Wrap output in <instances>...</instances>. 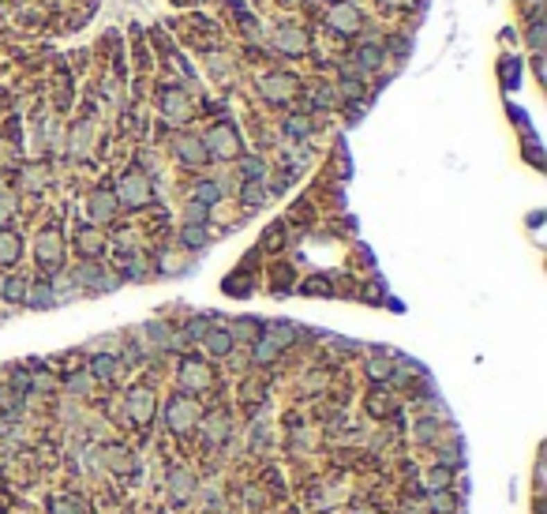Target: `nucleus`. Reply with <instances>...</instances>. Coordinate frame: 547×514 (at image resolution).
Returning <instances> with one entry per match:
<instances>
[{"mask_svg":"<svg viewBox=\"0 0 547 514\" xmlns=\"http://www.w3.org/2000/svg\"><path fill=\"white\" fill-rule=\"evenodd\" d=\"M199 420H202V409H199V402L191 398V394H173V398L165 402V428H169L173 436L196 432Z\"/></svg>","mask_w":547,"mask_h":514,"instance_id":"f257e3e1","label":"nucleus"},{"mask_svg":"<svg viewBox=\"0 0 547 514\" xmlns=\"http://www.w3.org/2000/svg\"><path fill=\"white\" fill-rule=\"evenodd\" d=\"M202 146H207V158H218V162H233L240 158V151H244V143H240V132L229 121L214 124L207 135H199Z\"/></svg>","mask_w":547,"mask_h":514,"instance_id":"f03ea898","label":"nucleus"},{"mask_svg":"<svg viewBox=\"0 0 547 514\" xmlns=\"http://www.w3.org/2000/svg\"><path fill=\"white\" fill-rule=\"evenodd\" d=\"M116 203L120 207H128V210H139V207H146L150 203V196H154V188H150V177L146 173H139V169H128L124 177L116 180Z\"/></svg>","mask_w":547,"mask_h":514,"instance_id":"7ed1b4c3","label":"nucleus"},{"mask_svg":"<svg viewBox=\"0 0 547 514\" xmlns=\"http://www.w3.org/2000/svg\"><path fill=\"white\" fill-rule=\"evenodd\" d=\"M71 278H76V286H79L83 293H113V289L120 286V278H116V274H113V271H105L98 259L79 263Z\"/></svg>","mask_w":547,"mask_h":514,"instance_id":"20e7f679","label":"nucleus"},{"mask_svg":"<svg viewBox=\"0 0 547 514\" xmlns=\"http://www.w3.org/2000/svg\"><path fill=\"white\" fill-rule=\"evenodd\" d=\"M124 409H128V420H132V425L146 428L157 413V394L150 387H132L128 398H124Z\"/></svg>","mask_w":547,"mask_h":514,"instance_id":"39448f33","label":"nucleus"},{"mask_svg":"<svg viewBox=\"0 0 547 514\" xmlns=\"http://www.w3.org/2000/svg\"><path fill=\"white\" fill-rule=\"evenodd\" d=\"M34 259H38L45 271L60 267L64 263V237H60V229H42L38 241H34Z\"/></svg>","mask_w":547,"mask_h":514,"instance_id":"423d86ee","label":"nucleus"},{"mask_svg":"<svg viewBox=\"0 0 547 514\" xmlns=\"http://www.w3.org/2000/svg\"><path fill=\"white\" fill-rule=\"evenodd\" d=\"M259 90H263L266 102L285 105V102H289V98L296 94V76H289V71H270V76L259 79Z\"/></svg>","mask_w":547,"mask_h":514,"instance_id":"0eeeda50","label":"nucleus"},{"mask_svg":"<svg viewBox=\"0 0 547 514\" xmlns=\"http://www.w3.org/2000/svg\"><path fill=\"white\" fill-rule=\"evenodd\" d=\"M165 484H169L173 503H188L191 495H196V488H199V477L191 473L188 465H173L169 477H165Z\"/></svg>","mask_w":547,"mask_h":514,"instance_id":"6e6552de","label":"nucleus"},{"mask_svg":"<svg viewBox=\"0 0 547 514\" xmlns=\"http://www.w3.org/2000/svg\"><path fill=\"white\" fill-rule=\"evenodd\" d=\"M173 151H176V158H180L184 165H191V169H202V165L210 162L207 158V146H202L199 135H176Z\"/></svg>","mask_w":547,"mask_h":514,"instance_id":"1a4fd4ad","label":"nucleus"},{"mask_svg":"<svg viewBox=\"0 0 547 514\" xmlns=\"http://www.w3.org/2000/svg\"><path fill=\"white\" fill-rule=\"evenodd\" d=\"M311 38L304 31H296V26H281V31L274 34V49H281L285 57H300V53H308Z\"/></svg>","mask_w":547,"mask_h":514,"instance_id":"9d476101","label":"nucleus"},{"mask_svg":"<svg viewBox=\"0 0 547 514\" xmlns=\"http://www.w3.org/2000/svg\"><path fill=\"white\" fill-rule=\"evenodd\" d=\"M23 305L26 308H38V311H45V308H57V293H53V282H26V297H23Z\"/></svg>","mask_w":547,"mask_h":514,"instance_id":"9b49d317","label":"nucleus"},{"mask_svg":"<svg viewBox=\"0 0 547 514\" xmlns=\"http://www.w3.org/2000/svg\"><path fill=\"white\" fill-rule=\"evenodd\" d=\"M330 26L338 34H356L360 31V8L356 4H333L330 8Z\"/></svg>","mask_w":547,"mask_h":514,"instance_id":"f8f14e48","label":"nucleus"},{"mask_svg":"<svg viewBox=\"0 0 547 514\" xmlns=\"http://www.w3.org/2000/svg\"><path fill=\"white\" fill-rule=\"evenodd\" d=\"M162 113L169 117V121H184V117L191 113L188 94H184V90H176V87H165L162 90Z\"/></svg>","mask_w":547,"mask_h":514,"instance_id":"ddd939ff","label":"nucleus"},{"mask_svg":"<svg viewBox=\"0 0 547 514\" xmlns=\"http://www.w3.org/2000/svg\"><path fill=\"white\" fill-rule=\"evenodd\" d=\"M180 383H184L191 394H196V391H207V387H210V368H207L202 361H184V364H180Z\"/></svg>","mask_w":547,"mask_h":514,"instance_id":"4468645a","label":"nucleus"},{"mask_svg":"<svg viewBox=\"0 0 547 514\" xmlns=\"http://www.w3.org/2000/svg\"><path fill=\"white\" fill-rule=\"evenodd\" d=\"M87 207H90V218H94V222H113L120 203H116L113 191L101 188V191H94V196H90V203H87Z\"/></svg>","mask_w":547,"mask_h":514,"instance_id":"2eb2a0df","label":"nucleus"},{"mask_svg":"<svg viewBox=\"0 0 547 514\" xmlns=\"http://www.w3.org/2000/svg\"><path fill=\"white\" fill-rule=\"evenodd\" d=\"M23 255V241L12 229H0V267H15Z\"/></svg>","mask_w":547,"mask_h":514,"instance_id":"dca6fc26","label":"nucleus"},{"mask_svg":"<svg viewBox=\"0 0 547 514\" xmlns=\"http://www.w3.org/2000/svg\"><path fill=\"white\" fill-rule=\"evenodd\" d=\"M202 345H207V353H210V357H229L236 342H233V334H229V330L210 327L207 334H202Z\"/></svg>","mask_w":547,"mask_h":514,"instance_id":"f3484780","label":"nucleus"},{"mask_svg":"<svg viewBox=\"0 0 547 514\" xmlns=\"http://www.w3.org/2000/svg\"><path fill=\"white\" fill-rule=\"evenodd\" d=\"M76 244H79V252L87 255V259H94V255H101V248H105V241H101V233H98V229H90V225H79V233H76Z\"/></svg>","mask_w":547,"mask_h":514,"instance_id":"a211bd4d","label":"nucleus"},{"mask_svg":"<svg viewBox=\"0 0 547 514\" xmlns=\"http://www.w3.org/2000/svg\"><path fill=\"white\" fill-rule=\"evenodd\" d=\"M207 244H210V229L207 225H184L180 229V248L184 252H188V248L191 252H202Z\"/></svg>","mask_w":547,"mask_h":514,"instance_id":"6ab92c4d","label":"nucleus"},{"mask_svg":"<svg viewBox=\"0 0 547 514\" xmlns=\"http://www.w3.org/2000/svg\"><path fill=\"white\" fill-rule=\"evenodd\" d=\"M101 454H105V465H109L113 473H128V470H135V454L128 451V447H105Z\"/></svg>","mask_w":547,"mask_h":514,"instance_id":"aec40b11","label":"nucleus"},{"mask_svg":"<svg viewBox=\"0 0 547 514\" xmlns=\"http://www.w3.org/2000/svg\"><path fill=\"white\" fill-rule=\"evenodd\" d=\"M229 334H233V342H259L263 338V323L259 319H236L233 327H229Z\"/></svg>","mask_w":547,"mask_h":514,"instance_id":"412c9836","label":"nucleus"},{"mask_svg":"<svg viewBox=\"0 0 547 514\" xmlns=\"http://www.w3.org/2000/svg\"><path fill=\"white\" fill-rule=\"evenodd\" d=\"M196 203H202V207H214V203H221V199H225V188L218 185V180H199L196 185Z\"/></svg>","mask_w":547,"mask_h":514,"instance_id":"4be33fe9","label":"nucleus"},{"mask_svg":"<svg viewBox=\"0 0 547 514\" xmlns=\"http://www.w3.org/2000/svg\"><path fill=\"white\" fill-rule=\"evenodd\" d=\"M364 372H367V379H372V383H386V379L394 375V361H390L386 353H375L372 361H367Z\"/></svg>","mask_w":547,"mask_h":514,"instance_id":"5701e85b","label":"nucleus"},{"mask_svg":"<svg viewBox=\"0 0 547 514\" xmlns=\"http://www.w3.org/2000/svg\"><path fill=\"white\" fill-rule=\"evenodd\" d=\"M263 334L270 338L277 350H285V345H293V342H296V334H300V330H296L293 323H274V327H263Z\"/></svg>","mask_w":547,"mask_h":514,"instance_id":"b1692460","label":"nucleus"},{"mask_svg":"<svg viewBox=\"0 0 547 514\" xmlns=\"http://www.w3.org/2000/svg\"><path fill=\"white\" fill-rule=\"evenodd\" d=\"M143 334L150 338L157 350H169L173 345V330H169V323H162V319H150V323L143 327Z\"/></svg>","mask_w":547,"mask_h":514,"instance_id":"393cba45","label":"nucleus"},{"mask_svg":"<svg viewBox=\"0 0 547 514\" xmlns=\"http://www.w3.org/2000/svg\"><path fill=\"white\" fill-rule=\"evenodd\" d=\"M116 372H120V357H113V353H101V357H94V364H90L94 379H113Z\"/></svg>","mask_w":547,"mask_h":514,"instance_id":"a878e982","label":"nucleus"},{"mask_svg":"<svg viewBox=\"0 0 547 514\" xmlns=\"http://www.w3.org/2000/svg\"><path fill=\"white\" fill-rule=\"evenodd\" d=\"M356 64H360L364 71H375L379 64H383V45H375V42L360 45V49H356Z\"/></svg>","mask_w":547,"mask_h":514,"instance_id":"bb28decb","label":"nucleus"},{"mask_svg":"<svg viewBox=\"0 0 547 514\" xmlns=\"http://www.w3.org/2000/svg\"><path fill=\"white\" fill-rule=\"evenodd\" d=\"M450 484H453V470H446V465L428 470V492H450Z\"/></svg>","mask_w":547,"mask_h":514,"instance_id":"cd10ccee","label":"nucleus"},{"mask_svg":"<svg viewBox=\"0 0 547 514\" xmlns=\"http://www.w3.org/2000/svg\"><path fill=\"white\" fill-rule=\"evenodd\" d=\"M277 353H281V350H277V345H274L266 334L252 345V361H255V364H274V361H277Z\"/></svg>","mask_w":547,"mask_h":514,"instance_id":"c85d7f7f","label":"nucleus"},{"mask_svg":"<svg viewBox=\"0 0 547 514\" xmlns=\"http://www.w3.org/2000/svg\"><path fill=\"white\" fill-rule=\"evenodd\" d=\"M0 297H4V300H15V305H19V300L26 297V278H19V274L4 278V282H0Z\"/></svg>","mask_w":547,"mask_h":514,"instance_id":"c756f323","label":"nucleus"},{"mask_svg":"<svg viewBox=\"0 0 547 514\" xmlns=\"http://www.w3.org/2000/svg\"><path fill=\"white\" fill-rule=\"evenodd\" d=\"M544 42H547V26H544V19H528V49L540 57L544 53Z\"/></svg>","mask_w":547,"mask_h":514,"instance_id":"7c9ffc66","label":"nucleus"},{"mask_svg":"<svg viewBox=\"0 0 547 514\" xmlns=\"http://www.w3.org/2000/svg\"><path fill=\"white\" fill-rule=\"evenodd\" d=\"M240 199H244V207H263L266 203V191H263V185H255V180H244Z\"/></svg>","mask_w":547,"mask_h":514,"instance_id":"2f4dec72","label":"nucleus"},{"mask_svg":"<svg viewBox=\"0 0 547 514\" xmlns=\"http://www.w3.org/2000/svg\"><path fill=\"white\" fill-rule=\"evenodd\" d=\"M188 267H191V263L184 259V255H176V252H165L162 259H157V271H162V274H180V271H188Z\"/></svg>","mask_w":547,"mask_h":514,"instance_id":"473e14b6","label":"nucleus"},{"mask_svg":"<svg viewBox=\"0 0 547 514\" xmlns=\"http://www.w3.org/2000/svg\"><path fill=\"white\" fill-rule=\"evenodd\" d=\"M90 387H94V375H90V372H76V375H68V394H76V398L90 394Z\"/></svg>","mask_w":547,"mask_h":514,"instance_id":"72a5a7b5","label":"nucleus"},{"mask_svg":"<svg viewBox=\"0 0 547 514\" xmlns=\"http://www.w3.org/2000/svg\"><path fill=\"white\" fill-rule=\"evenodd\" d=\"M285 135H289V139H308V135H311V121H308V117H289V121H285Z\"/></svg>","mask_w":547,"mask_h":514,"instance_id":"f704fd0d","label":"nucleus"},{"mask_svg":"<svg viewBox=\"0 0 547 514\" xmlns=\"http://www.w3.org/2000/svg\"><path fill=\"white\" fill-rule=\"evenodd\" d=\"M49 514H87V511H83V503L71 499V495H57V499L49 503Z\"/></svg>","mask_w":547,"mask_h":514,"instance_id":"c9c22d12","label":"nucleus"},{"mask_svg":"<svg viewBox=\"0 0 547 514\" xmlns=\"http://www.w3.org/2000/svg\"><path fill=\"white\" fill-rule=\"evenodd\" d=\"M207 214H210V207H202L191 199L188 207H184V225H207Z\"/></svg>","mask_w":547,"mask_h":514,"instance_id":"e433bc0d","label":"nucleus"},{"mask_svg":"<svg viewBox=\"0 0 547 514\" xmlns=\"http://www.w3.org/2000/svg\"><path fill=\"white\" fill-rule=\"evenodd\" d=\"M240 173H244V180H263V173H266V165H263V158H244L240 162Z\"/></svg>","mask_w":547,"mask_h":514,"instance_id":"4c0bfd02","label":"nucleus"},{"mask_svg":"<svg viewBox=\"0 0 547 514\" xmlns=\"http://www.w3.org/2000/svg\"><path fill=\"white\" fill-rule=\"evenodd\" d=\"M431 511L450 514V511H458V499H453L450 492H431Z\"/></svg>","mask_w":547,"mask_h":514,"instance_id":"58836bf2","label":"nucleus"},{"mask_svg":"<svg viewBox=\"0 0 547 514\" xmlns=\"http://www.w3.org/2000/svg\"><path fill=\"white\" fill-rule=\"evenodd\" d=\"M225 436H229V420H225V417H214V420L207 425V443H214V439L221 443Z\"/></svg>","mask_w":547,"mask_h":514,"instance_id":"ea45409f","label":"nucleus"},{"mask_svg":"<svg viewBox=\"0 0 547 514\" xmlns=\"http://www.w3.org/2000/svg\"><path fill=\"white\" fill-rule=\"evenodd\" d=\"M207 330H210V319H191V323L184 327V338H188V342H202Z\"/></svg>","mask_w":547,"mask_h":514,"instance_id":"a19ab883","label":"nucleus"},{"mask_svg":"<svg viewBox=\"0 0 547 514\" xmlns=\"http://www.w3.org/2000/svg\"><path fill=\"white\" fill-rule=\"evenodd\" d=\"M87 143H90V124L83 121L76 128V139H71V154H87Z\"/></svg>","mask_w":547,"mask_h":514,"instance_id":"79ce46f5","label":"nucleus"},{"mask_svg":"<svg viewBox=\"0 0 547 514\" xmlns=\"http://www.w3.org/2000/svg\"><path fill=\"white\" fill-rule=\"evenodd\" d=\"M341 94L356 102V98H364V83H360V79H352V76H349V79H341Z\"/></svg>","mask_w":547,"mask_h":514,"instance_id":"37998d69","label":"nucleus"},{"mask_svg":"<svg viewBox=\"0 0 547 514\" xmlns=\"http://www.w3.org/2000/svg\"><path fill=\"white\" fill-rule=\"evenodd\" d=\"M435 420H420V425H416V439H435Z\"/></svg>","mask_w":547,"mask_h":514,"instance_id":"c03bdc74","label":"nucleus"},{"mask_svg":"<svg viewBox=\"0 0 547 514\" xmlns=\"http://www.w3.org/2000/svg\"><path fill=\"white\" fill-rule=\"evenodd\" d=\"M8 218H12V199H8V191H4V196H0V225H4Z\"/></svg>","mask_w":547,"mask_h":514,"instance_id":"a18cd8bd","label":"nucleus"},{"mask_svg":"<svg viewBox=\"0 0 547 514\" xmlns=\"http://www.w3.org/2000/svg\"><path fill=\"white\" fill-rule=\"evenodd\" d=\"M379 4H386V8H394V4H405V0H379Z\"/></svg>","mask_w":547,"mask_h":514,"instance_id":"49530a36","label":"nucleus"},{"mask_svg":"<svg viewBox=\"0 0 547 514\" xmlns=\"http://www.w3.org/2000/svg\"><path fill=\"white\" fill-rule=\"evenodd\" d=\"M0 488H4V473H0Z\"/></svg>","mask_w":547,"mask_h":514,"instance_id":"de8ad7c7","label":"nucleus"},{"mask_svg":"<svg viewBox=\"0 0 547 514\" xmlns=\"http://www.w3.org/2000/svg\"><path fill=\"white\" fill-rule=\"evenodd\" d=\"M356 514H372V511H356Z\"/></svg>","mask_w":547,"mask_h":514,"instance_id":"09e8293b","label":"nucleus"},{"mask_svg":"<svg viewBox=\"0 0 547 514\" xmlns=\"http://www.w3.org/2000/svg\"><path fill=\"white\" fill-rule=\"evenodd\" d=\"M0 196H4V185H0Z\"/></svg>","mask_w":547,"mask_h":514,"instance_id":"8fccbe9b","label":"nucleus"},{"mask_svg":"<svg viewBox=\"0 0 547 514\" xmlns=\"http://www.w3.org/2000/svg\"><path fill=\"white\" fill-rule=\"evenodd\" d=\"M0 514H4V507H0Z\"/></svg>","mask_w":547,"mask_h":514,"instance_id":"3c124183","label":"nucleus"}]
</instances>
